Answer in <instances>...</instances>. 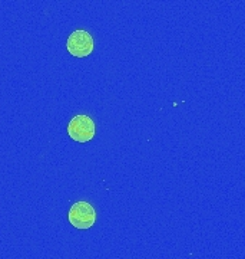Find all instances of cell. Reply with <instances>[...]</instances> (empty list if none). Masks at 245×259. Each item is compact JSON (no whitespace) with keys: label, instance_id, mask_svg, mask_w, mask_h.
Listing matches in <instances>:
<instances>
[{"label":"cell","instance_id":"6da1fadb","mask_svg":"<svg viewBox=\"0 0 245 259\" xmlns=\"http://www.w3.org/2000/svg\"><path fill=\"white\" fill-rule=\"evenodd\" d=\"M68 221L76 229H91L96 223V209L89 202H75L68 212Z\"/></svg>","mask_w":245,"mask_h":259},{"label":"cell","instance_id":"7a4b0ae2","mask_svg":"<svg viewBox=\"0 0 245 259\" xmlns=\"http://www.w3.org/2000/svg\"><path fill=\"white\" fill-rule=\"evenodd\" d=\"M68 134L76 143H81V144L88 143L96 134L95 121L92 120L89 115H85V114L75 115L68 124Z\"/></svg>","mask_w":245,"mask_h":259},{"label":"cell","instance_id":"3957f363","mask_svg":"<svg viewBox=\"0 0 245 259\" xmlns=\"http://www.w3.org/2000/svg\"><path fill=\"white\" fill-rule=\"evenodd\" d=\"M93 37L83 29H76L66 39V49L75 58H86L93 52Z\"/></svg>","mask_w":245,"mask_h":259}]
</instances>
